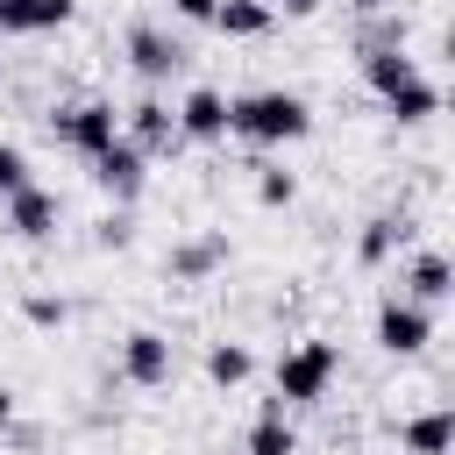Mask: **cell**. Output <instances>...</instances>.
Instances as JSON below:
<instances>
[{"label": "cell", "mask_w": 455, "mask_h": 455, "mask_svg": "<svg viewBox=\"0 0 455 455\" xmlns=\"http://www.w3.org/2000/svg\"><path fill=\"white\" fill-rule=\"evenodd\" d=\"M228 135L256 142V149H284V142H306L313 135V107L284 85H263V92H235L228 100Z\"/></svg>", "instance_id": "6da1fadb"}, {"label": "cell", "mask_w": 455, "mask_h": 455, "mask_svg": "<svg viewBox=\"0 0 455 455\" xmlns=\"http://www.w3.org/2000/svg\"><path fill=\"white\" fill-rule=\"evenodd\" d=\"M334 377H341V348L327 334H306L277 355V405H320Z\"/></svg>", "instance_id": "7a4b0ae2"}, {"label": "cell", "mask_w": 455, "mask_h": 455, "mask_svg": "<svg viewBox=\"0 0 455 455\" xmlns=\"http://www.w3.org/2000/svg\"><path fill=\"white\" fill-rule=\"evenodd\" d=\"M50 135L92 164V156L121 135V114H114V100H71V107H57V114H50Z\"/></svg>", "instance_id": "3957f363"}, {"label": "cell", "mask_w": 455, "mask_h": 455, "mask_svg": "<svg viewBox=\"0 0 455 455\" xmlns=\"http://www.w3.org/2000/svg\"><path fill=\"white\" fill-rule=\"evenodd\" d=\"M434 341V313L412 306V299H384L377 306V348L384 355H419Z\"/></svg>", "instance_id": "277c9868"}, {"label": "cell", "mask_w": 455, "mask_h": 455, "mask_svg": "<svg viewBox=\"0 0 455 455\" xmlns=\"http://www.w3.org/2000/svg\"><path fill=\"white\" fill-rule=\"evenodd\" d=\"M142 178H149V156H142V149H135L128 135H114V142H107V149L92 156V185H100L107 199H121V206H128V199L142 192Z\"/></svg>", "instance_id": "5b68a950"}, {"label": "cell", "mask_w": 455, "mask_h": 455, "mask_svg": "<svg viewBox=\"0 0 455 455\" xmlns=\"http://www.w3.org/2000/svg\"><path fill=\"white\" fill-rule=\"evenodd\" d=\"M121 135H128L142 156H164V149H178V114H171V100L142 92V100L121 114Z\"/></svg>", "instance_id": "8992f818"}, {"label": "cell", "mask_w": 455, "mask_h": 455, "mask_svg": "<svg viewBox=\"0 0 455 455\" xmlns=\"http://www.w3.org/2000/svg\"><path fill=\"white\" fill-rule=\"evenodd\" d=\"M121 377H128V384H142V391L171 384V334H156V327H135V334L121 341Z\"/></svg>", "instance_id": "52a82bcc"}, {"label": "cell", "mask_w": 455, "mask_h": 455, "mask_svg": "<svg viewBox=\"0 0 455 455\" xmlns=\"http://www.w3.org/2000/svg\"><path fill=\"white\" fill-rule=\"evenodd\" d=\"M171 114H178V142H220L228 135V92H213V85H192Z\"/></svg>", "instance_id": "ba28073f"}, {"label": "cell", "mask_w": 455, "mask_h": 455, "mask_svg": "<svg viewBox=\"0 0 455 455\" xmlns=\"http://www.w3.org/2000/svg\"><path fill=\"white\" fill-rule=\"evenodd\" d=\"M78 14V0H0V43L14 36H50Z\"/></svg>", "instance_id": "9c48e42d"}, {"label": "cell", "mask_w": 455, "mask_h": 455, "mask_svg": "<svg viewBox=\"0 0 455 455\" xmlns=\"http://www.w3.org/2000/svg\"><path fill=\"white\" fill-rule=\"evenodd\" d=\"M128 64H135V71H142L149 85H164L171 71H185V43L142 21V28H128Z\"/></svg>", "instance_id": "30bf717a"}, {"label": "cell", "mask_w": 455, "mask_h": 455, "mask_svg": "<svg viewBox=\"0 0 455 455\" xmlns=\"http://www.w3.org/2000/svg\"><path fill=\"white\" fill-rule=\"evenodd\" d=\"M412 78H427V71H419V57H412L405 43H384V50H363V85H370L377 100H391V92H405Z\"/></svg>", "instance_id": "8fae6325"}, {"label": "cell", "mask_w": 455, "mask_h": 455, "mask_svg": "<svg viewBox=\"0 0 455 455\" xmlns=\"http://www.w3.org/2000/svg\"><path fill=\"white\" fill-rule=\"evenodd\" d=\"M57 192H43V185H21L14 199H7V235H21V242H50L57 235Z\"/></svg>", "instance_id": "7c38bea8"}, {"label": "cell", "mask_w": 455, "mask_h": 455, "mask_svg": "<svg viewBox=\"0 0 455 455\" xmlns=\"http://www.w3.org/2000/svg\"><path fill=\"white\" fill-rule=\"evenodd\" d=\"M228 263V235L213 228V235H192V242H178L171 256H164V270L178 277V284H199V277H213Z\"/></svg>", "instance_id": "4fadbf2b"}, {"label": "cell", "mask_w": 455, "mask_h": 455, "mask_svg": "<svg viewBox=\"0 0 455 455\" xmlns=\"http://www.w3.org/2000/svg\"><path fill=\"white\" fill-rule=\"evenodd\" d=\"M448 291H455V270H448V256H441V249H419V256L405 263V299L434 313Z\"/></svg>", "instance_id": "5bb4252c"}, {"label": "cell", "mask_w": 455, "mask_h": 455, "mask_svg": "<svg viewBox=\"0 0 455 455\" xmlns=\"http://www.w3.org/2000/svg\"><path fill=\"white\" fill-rule=\"evenodd\" d=\"M398 448H405V455H448V448H455V412H448V405L412 412V419L398 427Z\"/></svg>", "instance_id": "9a60e30c"}, {"label": "cell", "mask_w": 455, "mask_h": 455, "mask_svg": "<svg viewBox=\"0 0 455 455\" xmlns=\"http://www.w3.org/2000/svg\"><path fill=\"white\" fill-rule=\"evenodd\" d=\"M270 0H220L213 7V28L220 36H235V43H256V36H270Z\"/></svg>", "instance_id": "2e32d148"}, {"label": "cell", "mask_w": 455, "mask_h": 455, "mask_svg": "<svg viewBox=\"0 0 455 455\" xmlns=\"http://www.w3.org/2000/svg\"><path fill=\"white\" fill-rule=\"evenodd\" d=\"M398 242H405V213H377V220H363V235H355V263L377 270V263H391Z\"/></svg>", "instance_id": "e0dca14e"}, {"label": "cell", "mask_w": 455, "mask_h": 455, "mask_svg": "<svg viewBox=\"0 0 455 455\" xmlns=\"http://www.w3.org/2000/svg\"><path fill=\"white\" fill-rule=\"evenodd\" d=\"M249 455H299V434H291V419H284L277 398L256 412V427H249Z\"/></svg>", "instance_id": "ac0fdd59"}, {"label": "cell", "mask_w": 455, "mask_h": 455, "mask_svg": "<svg viewBox=\"0 0 455 455\" xmlns=\"http://www.w3.org/2000/svg\"><path fill=\"white\" fill-rule=\"evenodd\" d=\"M206 377H213L220 391H242V384L256 377V355H249L242 341H213V348H206Z\"/></svg>", "instance_id": "d6986e66"}, {"label": "cell", "mask_w": 455, "mask_h": 455, "mask_svg": "<svg viewBox=\"0 0 455 455\" xmlns=\"http://www.w3.org/2000/svg\"><path fill=\"white\" fill-rule=\"evenodd\" d=\"M384 107L398 114V128H419V121H434V114H441V85H434V78H412V85H405V92H391Z\"/></svg>", "instance_id": "ffe728a7"}, {"label": "cell", "mask_w": 455, "mask_h": 455, "mask_svg": "<svg viewBox=\"0 0 455 455\" xmlns=\"http://www.w3.org/2000/svg\"><path fill=\"white\" fill-rule=\"evenodd\" d=\"M256 199H263V206H291V199H299V178H291L284 164H263V171H256Z\"/></svg>", "instance_id": "44dd1931"}, {"label": "cell", "mask_w": 455, "mask_h": 455, "mask_svg": "<svg viewBox=\"0 0 455 455\" xmlns=\"http://www.w3.org/2000/svg\"><path fill=\"white\" fill-rule=\"evenodd\" d=\"M21 320H28V327H64V320H71V306H64V299H50V291H28V299H21Z\"/></svg>", "instance_id": "7402d4cb"}, {"label": "cell", "mask_w": 455, "mask_h": 455, "mask_svg": "<svg viewBox=\"0 0 455 455\" xmlns=\"http://www.w3.org/2000/svg\"><path fill=\"white\" fill-rule=\"evenodd\" d=\"M21 185H36V178H28V156H21L14 142H0V199H14Z\"/></svg>", "instance_id": "603a6c76"}, {"label": "cell", "mask_w": 455, "mask_h": 455, "mask_svg": "<svg viewBox=\"0 0 455 455\" xmlns=\"http://www.w3.org/2000/svg\"><path fill=\"white\" fill-rule=\"evenodd\" d=\"M213 7H220V0H171L178 21H213Z\"/></svg>", "instance_id": "cb8c5ba5"}, {"label": "cell", "mask_w": 455, "mask_h": 455, "mask_svg": "<svg viewBox=\"0 0 455 455\" xmlns=\"http://www.w3.org/2000/svg\"><path fill=\"white\" fill-rule=\"evenodd\" d=\"M327 0H270V14H291V21H306V14H320Z\"/></svg>", "instance_id": "d4e9b609"}, {"label": "cell", "mask_w": 455, "mask_h": 455, "mask_svg": "<svg viewBox=\"0 0 455 455\" xmlns=\"http://www.w3.org/2000/svg\"><path fill=\"white\" fill-rule=\"evenodd\" d=\"M128 235H135L128 220H107V228H100V242H107V249H128Z\"/></svg>", "instance_id": "484cf974"}, {"label": "cell", "mask_w": 455, "mask_h": 455, "mask_svg": "<svg viewBox=\"0 0 455 455\" xmlns=\"http://www.w3.org/2000/svg\"><path fill=\"white\" fill-rule=\"evenodd\" d=\"M348 7H355V14H370V21H377V14H398V0H348Z\"/></svg>", "instance_id": "4316f807"}, {"label": "cell", "mask_w": 455, "mask_h": 455, "mask_svg": "<svg viewBox=\"0 0 455 455\" xmlns=\"http://www.w3.org/2000/svg\"><path fill=\"white\" fill-rule=\"evenodd\" d=\"M7 419H14V391L0 384V427H7Z\"/></svg>", "instance_id": "83f0119b"}]
</instances>
